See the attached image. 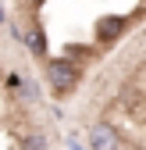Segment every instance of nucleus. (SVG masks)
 <instances>
[{"mask_svg": "<svg viewBox=\"0 0 146 150\" xmlns=\"http://www.w3.org/2000/svg\"><path fill=\"white\" fill-rule=\"evenodd\" d=\"M46 82H50V89L57 93V97L71 93L79 86V64H71V61H50L46 64Z\"/></svg>", "mask_w": 146, "mask_h": 150, "instance_id": "nucleus-1", "label": "nucleus"}, {"mask_svg": "<svg viewBox=\"0 0 146 150\" xmlns=\"http://www.w3.org/2000/svg\"><path fill=\"white\" fill-rule=\"evenodd\" d=\"M89 146H93V150H118L121 146V139H118V132H114V129L111 125H93V129H89Z\"/></svg>", "mask_w": 146, "mask_h": 150, "instance_id": "nucleus-2", "label": "nucleus"}, {"mask_svg": "<svg viewBox=\"0 0 146 150\" xmlns=\"http://www.w3.org/2000/svg\"><path fill=\"white\" fill-rule=\"evenodd\" d=\"M29 47H32L36 57H46V36H43V32H32V36H29Z\"/></svg>", "mask_w": 146, "mask_h": 150, "instance_id": "nucleus-4", "label": "nucleus"}, {"mask_svg": "<svg viewBox=\"0 0 146 150\" xmlns=\"http://www.w3.org/2000/svg\"><path fill=\"white\" fill-rule=\"evenodd\" d=\"M121 29H125V18L121 14H107L103 22L96 25V36H100V43H111V40L121 36Z\"/></svg>", "mask_w": 146, "mask_h": 150, "instance_id": "nucleus-3", "label": "nucleus"}, {"mask_svg": "<svg viewBox=\"0 0 146 150\" xmlns=\"http://www.w3.org/2000/svg\"><path fill=\"white\" fill-rule=\"evenodd\" d=\"M0 22H4V7H0Z\"/></svg>", "mask_w": 146, "mask_h": 150, "instance_id": "nucleus-8", "label": "nucleus"}, {"mask_svg": "<svg viewBox=\"0 0 146 150\" xmlns=\"http://www.w3.org/2000/svg\"><path fill=\"white\" fill-rule=\"evenodd\" d=\"M132 150H146V146H132Z\"/></svg>", "mask_w": 146, "mask_h": 150, "instance_id": "nucleus-9", "label": "nucleus"}, {"mask_svg": "<svg viewBox=\"0 0 146 150\" xmlns=\"http://www.w3.org/2000/svg\"><path fill=\"white\" fill-rule=\"evenodd\" d=\"M71 150H82V146H79V143H75V139H71Z\"/></svg>", "mask_w": 146, "mask_h": 150, "instance_id": "nucleus-7", "label": "nucleus"}, {"mask_svg": "<svg viewBox=\"0 0 146 150\" xmlns=\"http://www.w3.org/2000/svg\"><path fill=\"white\" fill-rule=\"evenodd\" d=\"M29 4H32V7H43V4H46V0H29Z\"/></svg>", "mask_w": 146, "mask_h": 150, "instance_id": "nucleus-6", "label": "nucleus"}, {"mask_svg": "<svg viewBox=\"0 0 146 150\" xmlns=\"http://www.w3.org/2000/svg\"><path fill=\"white\" fill-rule=\"evenodd\" d=\"M25 150H46V139H43L39 132H29V136H25Z\"/></svg>", "mask_w": 146, "mask_h": 150, "instance_id": "nucleus-5", "label": "nucleus"}]
</instances>
